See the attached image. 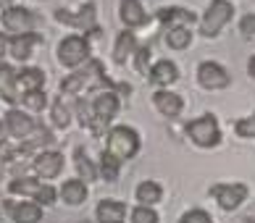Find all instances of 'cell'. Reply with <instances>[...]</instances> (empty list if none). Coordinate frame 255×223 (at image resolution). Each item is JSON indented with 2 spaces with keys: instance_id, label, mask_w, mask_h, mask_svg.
<instances>
[{
  "instance_id": "1",
  "label": "cell",
  "mask_w": 255,
  "mask_h": 223,
  "mask_svg": "<svg viewBox=\"0 0 255 223\" xmlns=\"http://www.w3.org/2000/svg\"><path fill=\"white\" fill-rule=\"evenodd\" d=\"M100 87H108L111 89V81L106 76V69L98 58H90L87 66L74 71L71 76H66L61 81V95H82L84 89H100Z\"/></svg>"
},
{
  "instance_id": "2",
  "label": "cell",
  "mask_w": 255,
  "mask_h": 223,
  "mask_svg": "<svg viewBox=\"0 0 255 223\" xmlns=\"http://www.w3.org/2000/svg\"><path fill=\"white\" fill-rule=\"evenodd\" d=\"M106 152L113 155L116 160H129L139 152V134L131 126H113L111 132L106 134Z\"/></svg>"
},
{
  "instance_id": "3",
  "label": "cell",
  "mask_w": 255,
  "mask_h": 223,
  "mask_svg": "<svg viewBox=\"0 0 255 223\" xmlns=\"http://www.w3.org/2000/svg\"><path fill=\"white\" fill-rule=\"evenodd\" d=\"M119 113V95L113 89H106V92H98L95 100H92V126L90 132L92 134H103L108 129V124Z\"/></svg>"
},
{
  "instance_id": "4",
  "label": "cell",
  "mask_w": 255,
  "mask_h": 223,
  "mask_svg": "<svg viewBox=\"0 0 255 223\" xmlns=\"http://www.w3.org/2000/svg\"><path fill=\"white\" fill-rule=\"evenodd\" d=\"M232 16H234V5L229 0H211L205 13H203V21H200V34L203 37H219V32L232 21Z\"/></svg>"
},
{
  "instance_id": "5",
  "label": "cell",
  "mask_w": 255,
  "mask_h": 223,
  "mask_svg": "<svg viewBox=\"0 0 255 223\" xmlns=\"http://www.w3.org/2000/svg\"><path fill=\"white\" fill-rule=\"evenodd\" d=\"M90 53H92L90 40L82 37V34H69L66 40L58 42V61L66 69H77V66H82V63H87Z\"/></svg>"
},
{
  "instance_id": "6",
  "label": "cell",
  "mask_w": 255,
  "mask_h": 223,
  "mask_svg": "<svg viewBox=\"0 0 255 223\" xmlns=\"http://www.w3.org/2000/svg\"><path fill=\"white\" fill-rule=\"evenodd\" d=\"M184 132H187V137H190L197 147H216L221 142L219 121H216V116H211V113L190 121V124L184 126Z\"/></svg>"
},
{
  "instance_id": "7",
  "label": "cell",
  "mask_w": 255,
  "mask_h": 223,
  "mask_svg": "<svg viewBox=\"0 0 255 223\" xmlns=\"http://www.w3.org/2000/svg\"><path fill=\"white\" fill-rule=\"evenodd\" d=\"M55 21H61L66 26H74V29H84V32H92V34H100V29L95 26V5L87 3L82 5L79 11H66V8H58L55 11Z\"/></svg>"
},
{
  "instance_id": "8",
  "label": "cell",
  "mask_w": 255,
  "mask_h": 223,
  "mask_svg": "<svg viewBox=\"0 0 255 223\" xmlns=\"http://www.w3.org/2000/svg\"><path fill=\"white\" fill-rule=\"evenodd\" d=\"M63 165H66V157L58 150H40L32 160L34 176L42 179V181H50V179H55V176H61Z\"/></svg>"
},
{
  "instance_id": "9",
  "label": "cell",
  "mask_w": 255,
  "mask_h": 223,
  "mask_svg": "<svg viewBox=\"0 0 255 223\" xmlns=\"http://www.w3.org/2000/svg\"><path fill=\"white\" fill-rule=\"evenodd\" d=\"M197 81H200V87L205 89H226L232 84V76H229V71H226L221 63H216V61H203L200 66H197Z\"/></svg>"
},
{
  "instance_id": "10",
  "label": "cell",
  "mask_w": 255,
  "mask_h": 223,
  "mask_svg": "<svg viewBox=\"0 0 255 223\" xmlns=\"http://www.w3.org/2000/svg\"><path fill=\"white\" fill-rule=\"evenodd\" d=\"M3 29L8 34H26V32H32L34 29V13L29 11V8H24V5H13V8H8V11H3Z\"/></svg>"
},
{
  "instance_id": "11",
  "label": "cell",
  "mask_w": 255,
  "mask_h": 223,
  "mask_svg": "<svg viewBox=\"0 0 255 223\" xmlns=\"http://www.w3.org/2000/svg\"><path fill=\"white\" fill-rule=\"evenodd\" d=\"M211 194L216 197V202L224 208V210H237L245 200H248V187L240 181L234 184H213Z\"/></svg>"
},
{
  "instance_id": "12",
  "label": "cell",
  "mask_w": 255,
  "mask_h": 223,
  "mask_svg": "<svg viewBox=\"0 0 255 223\" xmlns=\"http://www.w3.org/2000/svg\"><path fill=\"white\" fill-rule=\"evenodd\" d=\"M158 21L168 32V29H190V24H195L197 18H195L192 11H187V8L166 5V8H160V11H158Z\"/></svg>"
},
{
  "instance_id": "13",
  "label": "cell",
  "mask_w": 255,
  "mask_h": 223,
  "mask_svg": "<svg viewBox=\"0 0 255 223\" xmlns=\"http://www.w3.org/2000/svg\"><path fill=\"white\" fill-rule=\"evenodd\" d=\"M5 126H8V134L16 137V139H24L26 137H32L34 134V129H37V121L29 116V113H24V110H18V108H11L5 113Z\"/></svg>"
},
{
  "instance_id": "14",
  "label": "cell",
  "mask_w": 255,
  "mask_h": 223,
  "mask_svg": "<svg viewBox=\"0 0 255 223\" xmlns=\"http://www.w3.org/2000/svg\"><path fill=\"white\" fill-rule=\"evenodd\" d=\"M119 18L124 21L127 29H137V26H145L147 24V11L139 0H121L119 3Z\"/></svg>"
},
{
  "instance_id": "15",
  "label": "cell",
  "mask_w": 255,
  "mask_h": 223,
  "mask_svg": "<svg viewBox=\"0 0 255 223\" xmlns=\"http://www.w3.org/2000/svg\"><path fill=\"white\" fill-rule=\"evenodd\" d=\"M5 210L8 216L13 218V223H40L42 221V205L37 202H5Z\"/></svg>"
},
{
  "instance_id": "16",
  "label": "cell",
  "mask_w": 255,
  "mask_h": 223,
  "mask_svg": "<svg viewBox=\"0 0 255 223\" xmlns=\"http://www.w3.org/2000/svg\"><path fill=\"white\" fill-rule=\"evenodd\" d=\"M153 105L166 118H176L184 108V100H182V95H176L171 89H158V92H153Z\"/></svg>"
},
{
  "instance_id": "17",
  "label": "cell",
  "mask_w": 255,
  "mask_h": 223,
  "mask_svg": "<svg viewBox=\"0 0 255 223\" xmlns=\"http://www.w3.org/2000/svg\"><path fill=\"white\" fill-rule=\"evenodd\" d=\"M40 42H42V37L34 34V32L16 34V37H11V42H8V53H11L16 61H29L34 45H40Z\"/></svg>"
},
{
  "instance_id": "18",
  "label": "cell",
  "mask_w": 255,
  "mask_h": 223,
  "mask_svg": "<svg viewBox=\"0 0 255 223\" xmlns=\"http://www.w3.org/2000/svg\"><path fill=\"white\" fill-rule=\"evenodd\" d=\"M139 50V45H137V34L131 32V29H124V32H119L116 37V45H113V63H119V66H124V63L131 58Z\"/></svg>"
},
{
  "instance_id": "19",
  "label": "cell",
  "mask_w": 255,
  "mask_h": 223,
  "mask_svg": "<svg viewBox=\"0 0 255 223\" xmlns=\"http://www.w3.org/2000/svg\"><path fill=\"white\" fill-rule=\"evenodd\" d=\"M147 79L153 81L155 87H171L174 81L179 79V66L174 61H158V63H153V69H150V74H147Z\"/></svg>"
},
{
  "instance_id": "20",
  "label": "cell",
  "mask_w": 255,
  "mask_h": 223,
  "mask_svg": "<svg viewBox=\"0 0 255 223\" xmlns=\"http://www.w3.org/2000/svg\"><path fill=\"white\" fill-rule=\"evenodd\" d=\"M18 71H13L8 63L0 66V95H3L5 103H18L21 100V89H18Z\"/></svg>"
},
{
  "instance_id": "21",
  "label": "cell",
  "mask_w": 255,
  "mask_h": 223,
  "mask_svg": "<svg viewBox=\"0 0 255 223\" xmlns=\"http://www.w3.org/2000/svg\"><path fill=\"white\" fill-rule=\"evenodd\" d=\"M87 181H82V179H66L61 184V200L66 202V205H71V208H77L82 205L84 200H87Z\"/></svg>"
},
{
  "instance_id": "22",
  "label": "cell",
  "mask_w": 255,
  "mask_h": 223,
  "mask_svg": "<svg viewBox=\"0 0 255 223\" xmlns=\"http://www.w3.org/2000/svg\"><path fill=\"white\" fill-rule=\"evenodd\" d=\"M98 223H124L127 218V205L121 200H103L95 210Z\"/></svg>"
},
{
  "instance_id": "23",
  "label": "cell",
  "mask_w": 255,
  "mask_h": 223,
  "mask_svg": "<svg viewBox=\"0 0 255 223\" xmlns=\"http://www.w3.org/2000/svg\"><path fill=\"white\" fill-rule=\"evenodd\" d=\"M18 89L24 92H34V89H42L45 87V71L37 69V66H24L21 71H18Z\"/></svg>"
},
{
  "instance_id": "24",
  "label": "cell",
  "mask_w": 255,
  "mask_h": 223,
  "mask_svg": "<svg viewBox=\"0 0 255 223\" xmlns=\"http://www.w3.org/2000/svg\"><path fill=\"white\" fill-rule=\"evenodd\" d=\"M42 184L45 181H40L37 176H16V179L8 184V192L11 194H18V197H37V192L42 189Z\"/></svg>"
},
{
  "instance_id": "25",
  "label": "cell",
  "mask_w": 255,
  "mask_h": 223,
  "mask_svg": "<svg viewBox=\"0 0 255 223\" xmlns=\"http://www.w3.org/2000/svg\"><path fill=\"white\" fill-rule=\"evenodd\" d=\"M74 165H77V171H79V179L82 181H95L98 176H100V171H98V165L87 157V152H84V147H77L74 150Z\"/></svg>"
},
{
  "instance_id": "26",
  "label": "cell",
  "mask_w": 255,
  "mask_h": 223,
  "mask_svg": "<svg viewBox=\"0 0 255 223\" xmlns=\"http://www.w3.org/2000/svg\"><path fill=\"white\" fill-rule=\"evenodd\" d=\"M134 197H137L139 205L153 208L155 202H160V197H163V189H160V184H158V181H142V184L137 187Z\"/></svg>"
},
{
  "instance_id": "27",
  "label": "cell",
  "mask_w": 255,
  "mask_h": 223,
  "mask_svg": "<svg viewBox=\"0 0 255 223\" xmlns=\"http://www.w3.org/2000/svg\"><path fill=\"white\" fill-rule=\"evenodd\" d=\"M71 118H74V113H71V108L66 105V100L63 97H55L53 105H50V121H53V126L55 129H69Z\"/></svg>"
},
{
  "instance_id": "28",
  "label": "cell",
  "mask_w": 255,
  "mask_h": 223,
  "mask_svg": "<svg viewBox=\"0 0 255 223\" xmlns=\"http://www.w3.org/2000/svg\"><path fill=\"white\" fill-rule=\"evenodd\" d=\"M192 42V29H168L166 32V45L171 50H187Z\"/></svg>"
},
{
  "instance_id": "29",
  "label": "cell",
  "mask_w": 255,
  "mask_h": 223,
  "mask_svg": "<svg viewBox=\"0 0 255 223\" xmlns=\"http://www.w3.org/2000/svg\"><path fill=\"white\" fill-rule=\"evenodd\" d=\"M119 168H121V160H116L113 155H108L106 150H103V157H100V168H98L103 179L113 184V181L119 179Z\"/></svg>"
},
{
  "instance_id": "30",
  "label": "cell",
  "mask_w": 255,
  "mask_h": 223,
  "mask_svg": "<svg viewBox=\"0 0 255 223\" xmlns=\"http://www.w3.org/2000/svg\"><path fill=\"white\" fill-rule=\"evenodd\" d=\"M21 103H24L26 110H32V113H40V110H45V105H48V95H45L42 89L24 92V95H21Z\"/></svg>"
},
{
  "instance_id": "31",
  "label": "cell",
  "mask_w": 255,
  "mask_h": 223,
  "mask_svg": "<svg viewBox=\"0 0 255 223\" xmlns=\"http://www.w3.org/2000/svg\"><path fill=\"white\" fill-rule=\"evenodd\" d=\"M131 223H158V213L153 208H145V205H137L134 210H131L129 216Z\"/></svg>"
},
{
  "instance_id": "32",
  "label": "cell",
  "mask_w": 255,
  "mask_h": 223,
  "mask_svg": "<svg viewBox=\"0 0 255 223\" xmlns=\"http://www.w3.org/2000/svg\"><path fill=\"white\" fill-rule=\"evenodd\" d=\"M150 55H153L150 45H145V48H139V50L134 53V69H137L139 74H145V76L150 74V69H153V66H150Z\"/></svg>"
},
{
  "instance_id": "33",
  "label": "cell",
  "mask_w": 255,
  "mask_h": 223,
  "mask_svg": "<svg viewBox=\"0 0 255 223\" xmlns=\"http://www.w3.org/2000/svg\"><path fill=\"white\" fill-rule=\"evenodd\" d=\"M55 197H58V192H55V187H50V184L45 181V184H42V189L37 192L34 202H37V205H42V208H50L53 202H55Z\"/></svg>"
},
{
  "instance_id": "34",
  "label": "cell",
  "mask_w": 255,
  "mask_h": 223,
  "mask_svg": "<svg viewBox=\"0 0 255 223\" xmlns=\"http://www.w3.org/2000/svg\"><path fill=\"white\" fill-rule=\"evenodd\" d=\"M234 132H237V137H242V139H253L255 137V116L240 118L237 124H234Z\"/></svg>"
},
{
  "instance_id": "35",
  "label": "cell",
  "mask_w": 255,
  "mask_h": 223,
  "mask_svg": "<svg viewBox=\"0 0 255 223\" xmlns=\"http://www.w3.org/2000/svg\"><path fill=\"white\" fill-rule=\"evenodd\" d=\"M179 223H213V218L208 216L205 210L200 208H192V210H187L182 218H179Z\"/></svg>"
},
{
  "instance_id": "36",
  "label": "cell",
  "mask_w": 255,
  "mask_h": 223,
  "mask_svg": "<svg viewBox=\"0 0 255 223\" xmlns=\"http://www.w3.org/2000/svg\"><path fill=\"white\" fill-rule=\"evenodd\" d=\"M77 113H79V124L84 129L92 126V105H87L84 100H77Z\"/></svg>"
},
{
  "instance_id": "37",
  "label": "cell",
  "mask_w": 255,
  "mask_h": 223,
  "mask_svg": "<svg viewBox=\"0 0 255 223\" xmlns=\"http://www.w3.org/2000/svg\"><path fill=\"white\" fill-rule=\"evenodd\" d=\"M240 32H242L245 37H255V13L242 16V21H240Z\"/></svg>"
},
{
  "instance_id": "38",
  "label": "cell",
  "mask_w": 255,
  "mask_h": 223,
  "mask_svg": "<svg viewBox=\"0 0 255 223\" xmlns=\"http://www.w3.org/2000/svg\"><path fill=\"white\" fill-rule=\"evenodd\" d=\"M8 42H11V40H8V37H5L3 32H0V58H3V53L8 50Z\"/></svg>"
},
{
  "instance_id": "39",
  "label": "cell",
  "mask_w": 255,
  "mask_h": 223,
  "mask_svg": "<svg viewBox=\"0 0 255 223\" xmlns=\"http://www.w3.org/2000/svg\"><path fill=\"white\" fill-rule=\"evenodd\" d=\"M5 137H8V126H5V121H0V147L5 145Z\"/></svg>"
},
{
  "instance_id": "40",
  "label": "cell",
  "mask_w": 255,
  "mask_h": 223,
  "mask_svg": "<svg viewBox=\"0 0 255 223\" xmlns=\"http://www.w3.org/2000/svg\"><path fill=\"white\" fill-rule=\"evenodd\" d=\"M248 74H250V76L255 79V55H253V58L248 61Z\"/></svg>"
},
{
  "instance_id": "41",
  "label": "cell",
  "mask_w": 255,
  "mask_h": 223,
  "mask_svg": "<svg viewBox=\"0 0 255 223\" xmlns=\"http://www.w3.org/2000/svg\"><path fill=\"white\" fill-rule=\"evenodd\" d=\"M13 3H16V0H0V8L8 11V8H13Z\"/></svg>"
}]
</instances>
